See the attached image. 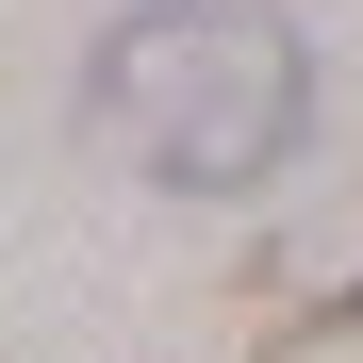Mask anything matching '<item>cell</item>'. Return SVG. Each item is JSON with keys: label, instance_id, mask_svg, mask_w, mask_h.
I'll list each match as a JSON object with an SVG mask.
<instances>
[{"label": "cell", "instance_id": "6da1fadb", "mask_svg": "<svg viewBox=\"0 0 363 363\" xmlns=\"http://www.w3.org/2000/svg\"><path fill=\"white\" fill-rule=\"evenodd\" d=\"M83 133L165 199H264L314 133V50L264 0H133L83 50Z\"/></svg>", "mask_w": 363, "mask_h": 363}, {"label": "cell", "instance_id": "7a4b0ae2", "mask_svg": "<svg viewBox=\"0 0 363 363\" xmlns=\"http://www.w3.org/2000/svg\"><path fill=\"white\" fill-rule=\"evenodd\" d=\"M330 330H363V281H330V314H297L281 347H330Z\"/></svg>", "mask_w": 363, "mask_h": 363}]
</instances>
